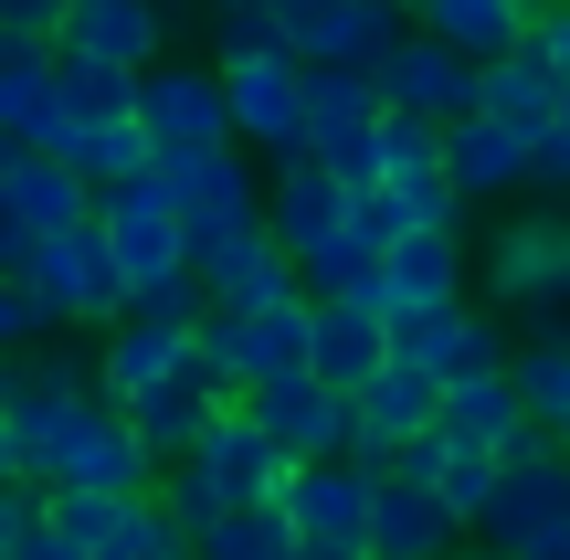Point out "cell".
Wrapping results in <instances>:
<instances>
[{"label":"cell","mask_w":570,"mask_h":560,"mask_svg":"<svg viewBox=\"0 0 570 560\" xmlns=\"http://www.w3.org/2000/svg\"><path fill=\"white\" fill-rule=\"evenodd\" d=\"M138 117H148V138H159V159H202V148H233V138H244V127H233L223 63H148Z\"/></svg>","instance_id":"obj_5"},{"label":"cell","mask_w":570,"mask_h":560,"mask_svg":"<svg viewBox=\"0 0 570 560\" xmlns=\"http://www.w3.org/2000/svg\"><path fill=\"white\" fill-rule=\"evenodd\" d=\"M63 21H75V0H0V32L21 42H63Z\"/></svg>","instance_id":"obj_42"},{"label":"cell","mask_w":570,"mask_h":560,"mask_svg":"<svg viewBox=\"0 0 570 560\" xmlns=\"http://www.w3.org/2000/svg\"><path fill=\"white\" fill-rule=\"evenodd\" d=\"M63 159H75L96 190H117V180H138V169H159V138H148V117H75Z\"/></svg>","instance_id":"obj_28"},{"label":"cell","mask_w":570,"mask_h":560,"mask_svg":"<svg viewBox=\"0 0 570 560\" xmlns=\"http://www.w3.org/2000/svg\"><path fill=\"white\" fill-rule=\"evenodd\" d=\"M360 233H370V244L391 254V244H402V233H423V212H412V202H402V190H391V180H370V190H360Z\"/></svg>","instance_id":"obj_40"},{"label":"cell","mask_w":570,"mask_h":560,"mask_svg":"<svg viewBox=\"0 0 570 560\" xmlns=\"http://www.w3.org/2000/svg\"><path fill=\"white\" fill-rule=\"evenodd\" d=\"M539 190H560V202H570V127L539 138Z\"/></svg>","instance_id":"obj_43"},{"label":"cell","mask_w":570,"mask_h":560,"mask_svg":"<svg viewBox=\"0 0 570 560\" xmlns=\"http://www.w3.org/2000/svg\"><path fill=\"white\" fill-rule=\"evenodd\" d=\"M381 180L391 190L444 180V117H402V106H391V117H381Z\"/></svg>","instance_id":"obj_33"},{"label":"cell","mask_w":570,"mask_h":560,"mask_svg":"<svg viewBox=\"0 0 570 560\" xmlns=\"http://www.w3.org/2000/svg\"><path fill=\"white\" fill-rule=\"evenodd\" d=\"M370 75H381V106H402V117H475V53L444 42L433 21H412Z\"/></svg>","instance_id":"obj_11"},{"label":"cell","mask_w":570,"mask_h":560,"mask_svg":"<svg viewBox=\"0 0 570 560\" xmlns=\"http://www.w3.org/2000/svg\"><path fill=\"white\" fill-rule=\"evenodd\" d=\"M402 32H412V11H391V0H327V11L296 32V53L306 63H381Z\"/></svg>","instance_id":"obj_26"},{"label":"cell","mask_w":570,"mask_h":560,"mask_svg":"<svg viewBox=\"0 0 570 560\" xmlns=\"http://www.w3.org/2000/svg\"><path fill=\"white\" fill-rule=\"evenodd\" d=\"M381 477L391 465L370 455H306L285 477V519H296V550L306 560H381L370 550V519H381Z\"/></svg>","instance_id":"obj_1"},{"label":"cell","mask_w":570,"mask_h":560,"mask_svg":"<svg viewBox=\"0 0 570 560\" xmlns=\"http://www.w3.org/2000/svg\"><path fill=\"white\" fill-rule=\"evenodd\" d=\"M265 223L285 233L296 254H317V244H338L348 223H360V190L338 180V169L306 148V159H275V190H265Z\"/></svg>","instance_id":"obj_20"},{"label":"cell","mask_w":570,"mask_h":560,"mask_svg":"<svg viewBox=\"0 0 570 560\" xmlns=\"http://www.w3.org/2000/svg\"><path fill=\"white\" fill-rule=\"evenodd\" d=\"M32 275H42V286H53L63 328H117V317L138 307V286H127V265H117V244H106V223H75V233H42Z\"/></svg>","instance_id":"obj_6"},{"label":"cell","mask_w":570,"mask_h":560,"mask_svg":"<svg viewBox=\"0 0 570 560\" xmlns=\"http://www.w3.org/2000/svg\"><path fill=\"white\" fill-rule=\"evenodd\" d=\"M370 286H381V244H370L360 223H348L338 244L306 254V296H370Z\"/></svg>","instance_id":"obj_35"},{"label":"cell","mask_w":570,"mask_h":560,"mask_svg":"<svg viewBox=\"0 0 570 560\" xmlns=\"http://www.w3.org/2000/svg\"><path fill=\"white\" fill-rule=\"evenodd\" d=\"M370 307L402 328V317H433V307H465V233L423 223L402 233V244L381 254V286H370Z\"/></svg>","instance_id":"obj_14"},{"label":"cell","mask_w":570,"mask_h":560,"mask_svg":"<svg viewBox=\"0 0 570 560\" xmlns=\"http://www.w3.org/2000/svg\"><path fill=\"white\" fill-rule=\"evenodd\" d=\"M0 560H96V550H75L53 529V508H42V519H21V529H0Z\"/></svg>","instance_id":"obj_41"},{"label":"cell","mask_w":570,"mask_h":560,"mask_svg":"<svg viewBox=\"0 0 570 560\" xmlns=\"http://www.w3.org/2000/svg\"><path fill=\"white\" fill-rule=\"evenodd\" d=\"M444 423H454V434H475V444H529L539 413H529V392H518V360H508V371H487V381H444Z\"/></svg>","instance_id":"obj_27"},{"label":"cell","mask_w":570,"mask_h":560,"mask_svg":"<svg viewBox=\"0 0 570 560\" xmlns=\"http://www.w3.org/2000/svg\"><path fill=\"white\" fill-rule=\"evenodd\" d=\"M381 117V75L370 63H306V148L327 127H370Z\"/></svg>","instance_id":"obj_32"},{"label":"cell","mask_w":570,"mask_h":560,"mask_svg":"<svg viewBox=\"0 0 570 560\" xmlns=\"http://www.w3.org/2000/svg\"><path fill=\"white\" fill-rule=\"evenodd\" d=\"M465 540H475V529L454 519L423 477H402V465L381 477V519H370V550H381V560H454Z\"/></svg>","instance_id":"obj_21"},{"label":"cell","mask_w":570,"mask_h":560,"mask_svg":"<svg viewBox=\"0 0 570 560\" xmlns=\"http://www.w3.org/2000/svg\"><path fill=\"white\" fill-rule=\"evenodd\" d=\"M454 560H465V550H454Z\"/></svg>","instance_id":"obj_48"},{"label":"cell","mask_w":570,"mask_h":560,"mask_svg":"<svg viewBox=\"0 0 570 560\" xmlns=\"http://www.w3.org/2000/svg\"><path fill=\"white\" fill-rule=\"evenodd\" d=\"M202 286H212V307H285V296H306V254L285 244L275 223H244V233H223V244L202 254Z\"/></svg>","instance_id":"obj_13"},{"label":"cell","mask_w":570,"mask_h":560,"mask_svg":"<svg viewBox=\"0 0 570 560\" xmlns=\"http://www.w3.org/2000/svg\"><path fill=\"white\" fill-rule=\"evenodd\" d=\"M391 11H412V21H423V0H391Z\"/></svg>","instance_id":"obj_46"},{"label":"cell","mask_w":570,"mask_h":560,"mask_svg":"<svg viewBox=\"0 0 570 560\" xmlns=\"http://www.w3.org/2000/svg\"><path fill=\"white\" fill-rule=\"evenodd\" d=\"M254 423H265V434L285 444V455H348V444H360V392H338V381L327 371H285V381H254Z\"/></svg>","instance_id":"obj_9"},{"label":"cell","mask_w":570,"mask_h":560,"mask_svg":"<svg viewBox=\"0 0 570 560\" xmlns=\"http://www.w3.org/2000/svg\"><path fill=\"white\" fill-rule=\"evenodd\" d=\"M444 169L465 180V202H508V190H539V138L508 117H444Z\"/></svg>","instance_id":"obj_19"},{"label":"cell","mask_w":570,"mask_h":560,"mask_svg":"<svg viewBox=\"0 0 570 560\" xmlns=\"http://www.w3.org/2000/svg\"><path fill=\"white\" fill-rule=\"evenodd\" d=\"M96 202L106 190L63 148H11L0 159V223H21V233H75V223H96Z\"/></svg>","instance_id":"obj_15"},{"label":"cell","mask_w":570,"mask_h":560,"mask_svg":"<svg viewBox=\"0 0 570 560\" xmlns=\"http://www.w3.org/2000/svg\"><path fill=\"white\" fill-rule=\"evenodd\" d=\"M391 465H402V477H423V487H433V498H444L465 529H487L497 477H508V444H475V434H454V423H433V434H412Z\"/></svg>","instance_id":"obj_16"},{"label":"cell","mask_w":570,"mask_h":560,"mask_svg":"<svg viewBox=\"0 0 570 560\" xmlns=\"http://www.w3.org/2000/svg\"><path fill=\"white\" fill-rule=\"evenodd\" d=\"M190 465H202V477L223 487L233 508H254V498H285V477H296V455H285V444L265 434V423H254V402H223V413H212V434L190 444Z\"/></svg>","instance_id":"obj_17"},{"label":"cell","mask_w":570,"mask_h":560,"mask_svg":"<svg viewBox=\"0 0 570 560\" xmlns=\"http://www.w3.org/2000/svg\"><path fill=\"white\" fill-rule=\"evenodd\" d=\"M63 53H96V63H169V0H75L63 21Z\"/></svg>","instance_id":"obj_24"},{"label":"cell","mask_w":570,"mask_h":560,"mask_svg":"<svg viewBox=\"0 0 570 560\" xmlns=\"http://www.w3.org/2000/svg\"><path fill=\"white\" fill-rule=\"evenodd\" d=\"M487 296L518 328H539L550 307H570V212H518V223L497 233L487 244Z\"/></svg>","instance_id":"obj_3"},{"label":"cell","mask_w":570,"mask_h":560,"mask_svg":"<svg viewBox=\"0 0 570 560\" xmlns=\"http://www.w3.org/2000/svg\"><path fill=\"white\" fill-rule=\"evenodd\" d=\"M423 21H433L444 42H465L475 63H487V53H518V42H529L539 0H423Z\"/></svg>","instance_id":"obj_31"},{"label":"cell","mask_w":570,"mask_h":560,"mask_svg":"<svg viewBox=\"0 0 570 560\" xmlns=\"http://www.w3.org/2000/svg\"><path fill=\"white\" fill-rule=\"evenodd\" d=\"M233 317H244V307H233ZM244 360H254V381L317 371V296H285V307H254V317H244Z\"/></svg>","instance_id":"obj_29"},{"label":"cell","mask_w":570,"mask_h":560,"mask_svg":"<svg viewBox=\"0 0 570 560\" xmlns=\"http://www.w3.org/2000/svg\"><path fill=\"white\" fill-rule=\"evenodd\" d=\"M465 560H529V550H508V540H475V550H465Z\"/></svg>","instance_id":"obj_45"},{"label":"cell","mask_w":570,"mask_h":560,"mask_svg":"<svg viewBox=\"0 0 570 560\" xmlns=\"http://www.w3.org/2000/svg\"><path fill=\"white\" fill-rule=\"evenodd\" d=\"M169 169V190H180V212H190V244H223V233H244V223H265V190H275V159L265 148H202V159H159Z\"/></svg>","instance_id":"obj_4"},{"label":"cell","mask_w":570,"mask_h":560,"mask_svg":"<svg viewBox=\"0 0 570 560\" xmlns=\"http://www.w3.org/2000/svg\"><path fill=\"white\" fill-rule=\"evenodd\" d=\"M190 560H306V550H296L285 498H254V508H223V519L190 540Z\"/></svg>","instance_id":"obj_30"},{"label":"cell","mask_w":570,"mask_h":560,"mask_svg":"<svg viewBox=\"0 0 570 560\" xmlns=\"http://www.w3.org/2000/svg\"><path fill=\"white\" fill-rule=\"evenodd\" d=\"M233 85V127L265 159H306V53H212Z\"/></svg>","instance_id":"obj_7"},{"label":"cell","mask_w":570,"mask_h":560,"mask_svg":"<svg viewBox=\"0 0 570 560\" xmlns=\"http://www.w3.org/2000/svg\"><path fill=\"white\" fill-rule=\"evenodd\" d=\"M381 117H391V106H381ZM381 117H370V127H327V138H317V159L338 169L348 190H370V180H381Z\"/></svg>","instance_id":"obj_38"},{"label":"cell","mask_w":570,"mask_h":560,"mask_svg":"<svg viewBox=\"0 0 570 560\" xmlns=\"http://www.w3.org/2000/svg\"><path fill=\"white\" fill-rule=\"evenodd\" d=\"M96 223H106V244H117L127 286H169V275L202 265V244H190V212H180V190H169V169L117 180V190L96 202Z\"/></svg>","instance_id":"obj_2"},{"label":"cell","mask_w":570,"mask_h":560,"mask_svg":"<svg viewBox=\"0 0 570 560\" xmlns=\"http://www.w3.org/2000/svg\"><path fill=\"white\" fill-rule=\"evenodd\" d=\"M391 350H412L423 371H444V381H487V371H508V360H518V338H508V317H497V307H433V317H402Z\"/></svg>","instance_id":"obj_18"},{"label":"cell","mask_w":570,"mask_h":560,"mask_svg":"<svg viewBox=\"0 0 570 560\" xmlns=\"http://www.w3.org/2000/svg\"><path fill=\"white\" fill-rule=\"evenodd\" d=\"M550 529H570V434H529V444H508V477H497V508L475 540L529 550Z\"/></svg>","instance_id":"obj_8"},{"label":"cell","mask_w":570,"mask_h":560,"mask_svg":"<svg viewBox=\"0 0 570 560\" xmlns=\"http://www.w3.org/2000/svg\"><path fill=\"white\" fill-rule=\"evenodd\" d=\"M518 392H529L539 434H570V338H518Z\"/></svg>","instance_id":"obj_34"},{"label":"cell","mask_w":570,"mask_h":560,"mask_svg":"<svg viewBox=\"0 0 570 560\" xmlns=\"http://www.w3.org/2000/svg\"><path fill=\"white\" fill-rule=\"evenodd\" d=\"M96 560H190V529L169 519V498H138V508H127V529Z\"/></svg>","instance_id":"obj_36"},{"label":"cell","mask_w":570,"mask_h":560,"mask_svg":"<svg viewBox=\"0 0 570 560\" xmlns=\"http://www.w3.org/2000/svg\"><path fill=\"white\" fill-rule=\"evenodd\" d=\"M475 106L508 117V127H529V138H550L560 106H570V75L539 53V42H518V53H487V63H475Z\"/></svg>","instance_id":"obj_23"},{"label":"cell","mask_w":570,"mask_h":560,"mask_svg":"<svg viewBox=\"0 0 570 560\" xmlns=\"http://www.w3.org/2000/svg\"><path fill=\"white\" fill-rule=\"evenodd\" d=\"M275 11H285V21H296V32H306V21H317V11H327V0H275Z\"/></svg>","instance_id":"obj_44"},{"label":"cell","mask_w":570,"mask_h":560,"mask_svg":"<svg viewBox=\"0 0 570 560\" xmlns=\"http://www.w3.org/2000/svg\"><path fill=\"white\" fill-rule=\"evenodd\" d=\"M75 138V96H63V42L0 32V148H63Z\"/></svg>","instance_id":"obj_10"},{"label":"cell","mask_w":570,"mask_h":560,"mask_svg":"<svg viewBox=\"0 0 570 560\" xmlns=\"http://www.w3.org/2000/svg\"><path fill=\"white\" fill-rule=\"evenodd\" d=\"M159 498H169V519H180L190 540H202V529H212V519H223V508H233V498H223V487H212V477H202V465H190V455H180V465H169V477H159Z\"/></svg>","instance_id":"obj_39"},{"label":"cell","mask_w":570,"mask_h":560,"mask_svg":"<svg viewBox=\"0 0 570 560\" xmlns=\"http://www.w3.org/2000/svg\"><path fill=\"white\" fill-rule=\"evenodd\" d=\"M212 53H296V21L275 0H244V11H212Z\"/></svg>","instance_id":"obj_37"},{"label":"cell","mask_w":570,"mask_h":560,"mask_svg":"<svg viewBox=\"0 0 570 560\" xmlns=\"http://www.w3.org/2000/svg\"><path fill=\"white\" fill-rule=\"evenodd\" d=\"M381 360H391V317L370 307V296H317V371L338 381V392H360Z\"/></svg>","instance_id":"obj_25"},{"label":"cell","mask_w":570,"mask_h":560,"mask_svg":"<svg viewBox=\"0 0 570 560\" xmlns=\"http://www.w3.org/2000/svg\"><path fill=\"white\" fill-rule=\"evenodd\" d=\"M433 423H444V371H423L412 350H391L381 371L360 381V444H348V455L391 465L412 434H433Z\"/></svg>","instance_id":"obj_12"},{"label":"cell","mask_w":570,"mask_h":560,"mask_svg":"<svg viewBox=\"0 0 570 560\" xmlns=\"http://www.w3.org/2000/svg\"><path fill=\"white\" fill-rule=\"evenodd\" d=\"M96 360H106V402H138L148 381H169V371L202 360V328H169V317H138V307H127L117 328H96Z\"/></svg>","instance_id":"obj_22"},{"label":"cell","mask_w":570,"mask_h":560,"mask_svg":"<svg viewBox=\"0 0 570 560\" xmlns=\"http://www.w3.org/2000/svg\"><path fill=\"white\" fill-rule=\"evenodd\" d=\"M212 11H244V0H212Z\"/></svg>","instance_id":"obj_47"}]
</instances>
